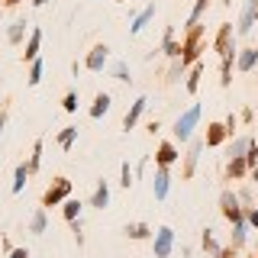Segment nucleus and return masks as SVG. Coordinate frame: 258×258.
<instances>
[{"mask_svg": "<svg viewBox=\"0 0 258 258\" xmlns=\"http://www.w3.org/2000/svg\"><path fill=\"white\" fill-rule=\"evenodd\" d=\"M200 74H204V65H197V68L190 71V78H188V91H190V94L200 87Z\"/></svg>", "mask_w": 258, "mask_h": 258, "instance_id": "23", "label": "nucleus"}, {"mask_svg": "<svg viewBox=\"0 0 258 258\" xmlns=\"http://www.w3.org/2000/svg\"><path fill=\"white\" fill-rule=\"evenodd\" d=\"M113 78H117V81H129V65L117 62V65H113Z\"/></svg>", "mask_w": 258, "mask_h": 258, "instance_id": "26", "label": "nucleus"}, {"mask_svg": "<svg viewBox=\"0 0 258 258\" xmlns=\"http://www.w3.org/2000/svg\"><path fill=\"white\" fill-rule=\"evenodd\" d=\"M119 184H123V188L133 184V171H129V164H123V181H119Z\"/></svg>", "mask_w": 258, "mask_h": 258, "instance_id": "32", "label": "nucleus"}, {"mask_svg": "<svg viewBox=\"0 0 258 258\" xmlns=\"http://www.w3.org/2000/svg\"><path fill=\"white\" fill-rule=\"evenodd\" d=\"M255 7H258V0H249L245 3V13H242V20H239V32H252V23H255Z\"/></svg>", "mask_w": 258, "mask_h": 258, "instance_id": "9", "label": "nucleus"}, {"mask_svg": "<svg viewBox=\"0 0 258 258\" xmlns=\"http://www.w3.org/2000/svg\"><path fill=\"white\" fill-rule=\"evenodd\" d=\"M152 16H155V3H152V7H145L139 16H136V20H133V26H129V32H133V36H136V32H142V29H145V23H149Z\"/></svg>", "mask_w": 258, "mask_h": 258, "instance_id": "11", "label": "nucleus"}, {"mask_svg": "<svg viewBox=\"0 0 258 258\" xmlns=\"http://www.w3.org/2000/svg\"><path fill=\"white\" fill-rule=\"evenodd\" d=\"M197 119H200V107H190L184 117H178V123H174V136H178L181 142H188L190 133H194V126H197Z\"/></svg>", "mask_w": 258, "mask_h": 258, "instance_id": "1", "label": "nucleus"}, {"mask_svg": "<svg viewBox=\"0 0 258 258\" xmlns=\"http://www.w3.org/2000/svg\"><path fill=\"white\" fill-rule=\"evenodd\" d=\"M107 58H110V48L107 46H94V52L87 55V68H91V71H103Z\"/></svg>", "mask_w": 258, "mask_h": 258, "instance_id": "6", "label": "nucleus"}, {"mask_svg": "<svg viewBox=\"0 0 258 258\" xmlns=\"http://www.w3.org/2000/svg\"><path fill=\"white\" fill-rule=\"evenodd\" d=\"M78 213H81V200H68V204H65V219H68V223H74Z\"/></svg>", "mask_w": 258, "mask_h": 258, "instance_id": "22", "label": "nucleus"}, {"mask_svg": "<svg viewBox=\"0 0 258 258\" xmlns=\"http://www.w3.org/2000/svg\"><path fill=\"white\" fill-rule=\"evenodd\" d=\"M258 62V48H245L242 55H239V71H252Z\"/></svg>", "mask_w": 258, "mask_h": 258, "instance_id": "14", "label": "nucleus"}, {"mask_svg": "<svg viewBox=\"0 0 258 258\" xmlns=\"http://www.w3.org/2000/svg\"><path fill=\"white\" fill-rule=\"evenodd\" d=\"M249 171V162L245 158H229V178H242Z\"/></svg>", "mask_w": 258, "mask_h": 258, "instance_id": "17", "label": "nucleus"}, {"mask_svg": "<svg viewBox=\"0 0 258 258\" xmlns=\"http://www.w3.org/2000/svg\"><path fill=\"white\" fill-rule=\"evenodd\" d=\"M32 3H36V7H42V3H48V0H32Z\"/></svg>", "mask_w": 258, "mask_h": 258, "instance_id": "38", "label": "nucleus"}, {"mask_svg": "<svg viewBox=\"0 0 258 258\" xmlns=\"http://www.w3.org/2000/svg\"><path fill=\"white\" fill-rule=\"evenodd\" d=\"M23 32H26V20H16V23L10 26V32H7V39H10V42H13V46H16V42L23 39Z\"/></svg>", "mask_w": 258, "mask_h": 258, "instance_id": "20", "label": "nucleus"}, {"mask_svg": "<svg viewBox=\"0 0 258 258\" xmlns=\"http://www.w3.org/2000/svg\"><path fill=\"white\" fill-rule=\"evenodd\" d=\"M158 164H162V168H168V164H171L174 162V158H178V152H174V145H171V142H164V145H162V149H158Z\"/></svg>", "mask_w": 258, "mask_h": 258, "instance_id": "13", "label": "nucleus"}, {"mask_svg": "<svg viewBox=\"0 0 258 258\" xmlns=\"http://www.w3.org/2000/svg\"><path fill=\"white\" fill-rule=\"evenodd\" d=\"M149 233L152 229L145 226V223H129V226H126V235H129V239H149Z\"/></svg>", "mask_w": 258, "mask_h": 258, "instance_id": "15", "label": "nucleus"}, {"mask_svg": "<svg viewBox=\"0 0 258 258\" xmlns=\"http://www.w3.org/2000/svg\"><path fill=\"white\" fill-rule=\"evenodd\" d=\"M204 249H207V252H213V255H219V245L213 242V235H210V229H207V233H204Z\"/></svg>", "mask_w": 258, "mask_h": 258, "instance_id": "30", "label": "nucleus"}, {"mask_svg": "<svg viewBox=\"0 0 258 258\" xmlns=\"http://www.w3.org/2000/svg\"><path fill=\"white\" fill-rule=\"evenodd\" d=\"M39 42H42V32H39V29H32V36H29V46H26L23 58H36V55H39Z\"/></svg>", "mask_w": 258, "mask_h": 258, "instance_id": "16", "label": "nucleus"}, {"mask_svg": "<svg viewBox=\"0 0 258 258\" xmlns=\"http://www.w3.org/2000/svg\"><path fill=\"white\" fill-rule=\"evenodd\" d=\"M226 3H233V0H226Z\"/></svg>", "mask_w": 258, "mask_h": 258, "instance_id": "40", "label": "nucleus"}, {"mask_svg": "<svg viewBox=\"0 0 258 258\" xmlns=\"http://www.w3.org/2000/svg\"><path fill=\"white\" fill-rule=\"evenodd\" d=\"M168 171H164V168H158L155 171V181H152V190H155V197L158 200H164V197H168Z\"/></svg>", "mask_w": 258, "mask_h": 258, "instance_id": "8", "label": "nucleus"}, {"mask_svg": "<svg viewBox=\"0 0 258 258\" xmlns=\"http://www.w3.org/2000/svg\"><path fill=\"white\" fill-rule=\"evenodd\" d=\"M178 52H181V48H178V42H174V32L168 29V32H164V55H178Z\"/></svg>", "mask_w": 258, "mask_h": 258, "instance_id": "25", "label": "nucleus"}, {"mask_svg": "<svg viewBox=\"0 0 258 258\" xmlns=\"http://www.w3.org/2000/svg\"><path fill=\"white\" fill-rule=\"evenodd\" d=\"M10 258H29V252H26V249H16V252H13Z\"/></svg>", "mask_w": 258, "mask_h": 258, "instance_id": "33", "label": "nucleus"}, {"mask_svg": "<svg viewBox=\"0 0 258 258\" xmlns=\"http://www.w3.org/2000/svg\"><path fill=\"white\" fill-rule=\"evenodd\" d=\"M39 81H42V62L36 58V62H32V71H29V84H39Z\"/></svg>", "mask_w": 258, "mask_h": 258, "instance_id": "27", "label": "nucleus"}, {"mask_svg": "<svg viewBox=\"0 0 258 258\" xmlns=\"http://www.w3.org/2000/svg\"><path fill=\"white\" fill-rule=\"evenodd\" d=\"M223 136H226V126L213 123V126H210V133H207V145H219V142H223Z\"/></svg>", "mask_w": 258, "mask_h": 258, "instance_id": "19", "label": "nucleus"}, {"mask_svg": "<svg viewBox=\"0 0 258 258\" xmlns=\"http://www.w3.org/2000/svg\"><path fill=\"white\" fill-rule=\"evenodd\" d=\"M26 178H29V164H20V168H16V181H13V194H20V190H23Z\"/></svg>", "mask_w": 258, "mask_h": 258, "instance_id": "21", "label": "nucleus"}, {"mask_svg": "<svg viewBox=\"0 0 258 258\" xmlns=\"http://www.w3.org/2000/svg\"><path fill=\"white\" fill-rule=\"evenodd\" d=\"M252 181H258V164H255V168H252Z\"/></svg>", "mask_w": 258, "mask_h": 258, "instance_id": "37", "label": "nucleus"}, {"mask_svg": "<svg viewBox=\"0 0 258 258\" xmlns=\"http://www.w3.org/2000/svg\"><path fill=\"white\" fill-rule=\"evenodd\" d=\"M249 223H252V226H255V229H258V210H252V216H249Z\"/></svg>", "mask_w": 258, "mask_h": 258, "instance_id": "35", "label": "nucleus"}, {"mask_svg": "<svg viewBox=\"0 0 258 258\" xmlns=\"http://www.w3.org/2000/svg\"><path fill=\"white\" fill-rule=\"evenodd\" d=\"M219 258H235V252L233 249H219Z\"/></svg>", "mask_w": 258, "mask_h": 258, "instance_id": "34", "label": "nucleus"}, {"mask_svg": "<svg viewBox=\"0 0 258 258\" xmlns=\"http://www.w3.org/2000/svg\"><path fill=\"white\" fill-rule=\"evenodd\" d=\"M65 110H68V113H74V110H78V94H68V97H65Z\"/></svg>", "mask_w": 258, "mask_h": 258, "instance_id": "31", "label": "nucleus"}, {"mask_svg": "<svg viewBox=\"0 0 258 258\" xmlns=\"http://www.w3.org/2000/svg\"><path fill=\"white\" fill-rule=\"evenodd\" d=\"M29 233H36V235L46 233V213H42V210L32 213V219H29Z\"/></svg>", "mask_w": 258, "mask_h": 258, "instance_id": "18", "label": "nucleus"}, {"mask_svg": "<svg viewBox=\"0 0 258 258\" xmlns=\"http://www.w3.org/2000/svg\"><path fill=\"white\" fill-rule=\"evenodd\" d=\"M7 3H20V0H7Z\"/></svg>", "mask_w": 258, "mask_h": 258, "instance_id": "39", "label": "nucleus"}, {"mask_svg": "<svg viewBox=\"0 0 258 258\" xmlns=\"http://www.w3.org/2000/svg\"><path fill=\"white\" fill-rule=\"evenodd\" d=\"M219 204H223V216L226 219H233V223H242V210H239V197L235 194H223L219 197Z\"/></svg>", "mask_w": 258, "mask_h": 258, "instance_id": "4", "label": "nucleus"}, {"mask_svg": "<svg viewBox=\"0 0 258 258\" xmlns=\"http://www.w3.org/2000/svg\"><path fill=\"white\" fill-rule=\"evenodd\" d=\"M74 136H78V126H68L62 136H58V142H62V149H71V142H74Z\"/></svg>", "mask_w": 258, "mask_h": 258, "instance_id": "24", "label": "nucleus"}, {"mask_svg": "<svg viewBox=\"0 0 258 258\" xmlns=\"http://www.w3.org/2000/svg\"><path fill=\"white\" fill-rule=\"evenodd\" d=\"M107 110H110V94L103 91V94H97V97H94V107H91V117H94V119H100L103 113H107Z\"/></svg>", "mask_w": 258, "mask_h": 258, "instance_id": "12", "label": "nucleus"}, {"mask_svg": "<svg viewBox=\"0 0 258 258\" xmlns=\"http://www.w3.org/2000/svg\"><path fill=\"white\" fill-rule=\"evenodd\" d=\"M242 242H245V219L235 223V235H233V245H242Z\"/></svg>", "mask_w": 258, "mask_h": 258, "instance_id": "29", "label": "nucleus"}, {"mask_svg": "<svg viewBox=\"0 0 258 258\" xmlns=\"http://www.w3.org/2000/svg\"><path fill=\"white\" fill-rule=\"evenodd\" d=\"M171 245H174V229L162 226L155 233V255L158 258H168V255H171Z\"/></svg>", "mask_w": 258, "mask_h": 258, "instance_id": "3", "label": "nucleus"}, {"mask_svg": "<svg viewBox=\"0 0 258 258\" xmlns=\"http://www.w3.org/2000/svg\"><path fill=\"white\" fill-rule=\"evenodd\" d=\"M91 207H97V210L110 207V188H107V181H100V184H97L94 197H91Z\"/></svg>", "mask_w": 258, "mask_h": 258, "instance_id": "10", "label": "nucleus"}, {"mask_svg": "<svg viewBox=\"0 0 258 258\" xmlns=\"http://www.w3.org/2000/svg\"><path fill=\"white\" fill-rule=\"evenodd\" d=\"M216 52L226 58V55H235V46H233V23H223V29H219L216 36Z\"/></svg>", "mask_w": 258, "mask_h": 258, "instance_id": "5", "label": "nucleus"}, {"mask_svg": "<svg viewBox=\"0 0 258 258\" xmlns=\"http://www.w3.org/2000/svg\"><path fill=\"white\" fill-rule=\"evenodd\" d=\"M39 155H42V142H36V145H32V158H29V171L39 168Z\"/></svg>", "mask_w": 258, "mask_h": 258, "instance_id": "28", "label": "nucleus"}, {"mask_svg": "<svg viewBox=\"0 0 258 258\" xmlns=\"http://www.w3.org/2000/svg\"><path fill=\"white\" fill-rule=\"evenodd\" d=\"M145 103H149V100H145V97H139V100H136L133 107H129V113L123 117V129H126V133H129V129L136 126V119L142 117V110H145Z\"/></svg>", "mask_w": 258, "mask_h": 258, "instance_id": "7", "label": "nucleus"}, {"mask_svg": "<svg viewBox=\"0 0 258 258\" xmlns=\"http://www.w3.org/2000/svg\"><path fill=\"white\" fill-rule=\"evenodd\" d=\"M68 194H71V181H68V178H55V188H48V190H46V197H42V207L62 204Z\"/></svg>", "mask_w": 258, "mask_h": 258, "instance_id": "2", "label": "nucleus"}, {"mask_svg": "<svg viewBox=\"0 0 258 258\" xmlns=\"http://www.w3.org/2000/svg\"><path fill=\"white\" fill-rule=\"evenodd\" d=\"M3 126H7V117H3V113H0V136H3Z\"/></svg>", "mask_w": 258, "mask_h": 258, "instance_id": "36", "label": "nucleus"}]
</instances>
